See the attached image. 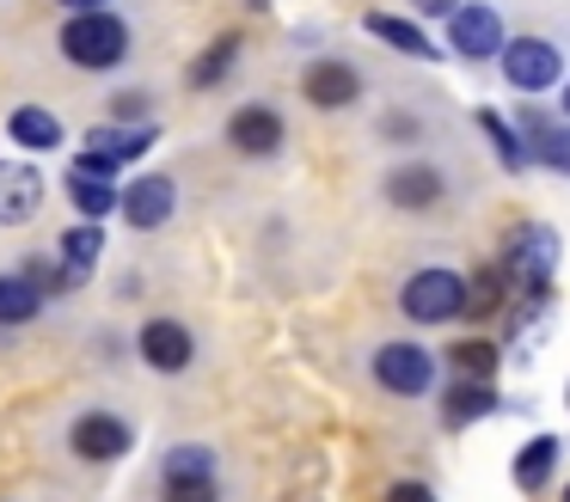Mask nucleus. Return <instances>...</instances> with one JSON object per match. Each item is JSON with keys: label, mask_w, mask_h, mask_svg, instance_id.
Instances as JSON below:
<instances>
[{"label": "nucleus", "mask_w": 570, "mask_h": 502, "mask_svg": "<svg viewBox=\"0 0 570 502\" xmlns=\"http://www.w3.org/2000/svg\"><path fill=\"white\" fill-rule=\"evenodd\" d=\"M56 7H68V12H99V7H111V0H56Z\"/></svg>", "instance_id": "7c9ffc66"}, {"label": "nucleus", "mask_w": 570, "mask_h": 502, "mask_svg": "<svg viewBox=\"0 0 570 502\" xmlns=\"http://www.w3.org/2000/svg\"><path fill=\"white\" fill-rule=\"evenodd\" d=\"M68 203L80 208V220H105L117 208V184L111 178H80V171H68Z\"/></svg>", "instance_id": "5701e85b"}, {"label": "nucleus", "mask_w": 570, "mask_h": 502, "mask_svg": "<svg viewBox=\"0 0 570 502\" xmlns=\"http://www.w3.org/2000/svg\"><path fill=\"white\" fill-rule=\"evenodd\" d=\"M479 129L491 135V147H497V159H503V171H521L528 166V154H521V141H515V129H509L497 110H479Z\"/></svg>", "instance_id": "bb28decb"}, {"label": "nucleus", "mask_w": 570, "mask_h": 502, "mask_svg": "<svg viewBox=\"0 0 570 502\" xmlns=\"http://www.w3.org/2000/svg\"><path fill=\"white\" fill-rule=\"evenodd\" d=\"M136 350H141V362H148L154 374H185V367L197 362V337H190L178 318H148L141 337H136Z\"/></svg>", "instance_id": "9b49d317"}, {"label": "nucleus", "mask_w": 570, "mask_h": 502, "mask_svg": "<svg viewBox=\"0 0 570 502\" xmlns=\"http://www.w3.org/2000/svg\"><path fill=\"white\" fill-rule=\"evenodd\" d=\"M564 502H570V490H564Z\"/></svg>", "instance_id": "72a5a7b5"}, {"label": "nucleus", "mask_w": 570, "mask_h": 502, "mask_svg": "<svg viewBox=\"0 0 570 502\" xmlns=\"http://www.w3.org/2000/svg\"><path fill=\"white\" fill-rule=\"evenodd\" d=\"M368 37L393 43L399 56H411V61H430V56H435V49H430V37H423L411 19H393V12H368Z\"/></svg>", "instance_id": "412c9836"}, {"label": "nucleus", "mask_w": 570, "mask_h": 502, "mask_svg": "<svg viewBox=\"0 0 570 502\" xmlns=\"http://www.w3.org/2000/svg\"><path fill=\"white\" fill-rule=\"evenodd\" d=\"M454 374L460 380H491L497 374V343H484V337H466V343H454Z\"/></svg>", "instance_id": "393cba45"}, {"label": "nucleus", "mask_w": 570, "mask_h": 502, "mask_svg": "<svg viewBox=\"0 0 570 502\" xmlns=\"http://www.w3.org/2000/svg\"><path fill=\"white\" fill-rule=\"evenodd\" d=\"M564 117H570V86H564Z\"/></svg>", "instance_id": "473e14b6"}, {"label": "nucleus", "mask_w": 570, "mask_h": 502, "mask_svg": "<svg viewBox=\"0 0 570 502\" xmlns=\"http://www.w3.org/2000/svg\"><path fill=\"white\" fill-rule=\"evenodd\" d=\"M283 141H288V122H283V110H276V105H239L234 117H227V147L246 154V159L283 154Z\"/></svg>", "instance_id": "0eeeda50"}, {"label": "nucleus", "mask_w": 570, "mask_h": 502, "mask_svg": "<svg viewBox=\"0 0 570 502\" xmlns=\"http://www.w3.org/2000/svg\"><path fill=\"white\" fill-rule=\"evenodd\" d=\"M234 56H239V31H222V37H215V43L185 68V80L197 86V92H209V86H222L227 73H234Z\"/></svg>", "instance_id": "aec40b11"}, {"label": "nucleus", "mask_w": 570, "mask_h": 502, "mask_svg": "<svg viewBox=\"0 0 570 502\" xmlns=\"http://www.w3.org/2000/svg\"><path fill=\"white\" fill-rule=\"evenodd\" d=\"M38 313H43V294L31 288L19 269H7V276H0V325H31Z\"/></svg>", "instance_id": "4be33fe9"}, {"label": "nucleus", "mask_w": 570, "mask_h": 502, "mask_svg": "<svg viewBox=\"0 0 570 502\" xmlns=\"http://www.w3.org/2000/svg\"><path fill=\"white\" fill-rule=\"evenodd\" d=\"M173 208H178V190H173V178H160V171H148V178H136V184L117 190V215H124L129 227H141V233L166 227Z\"/></svg>", "instance_id": "1a4fd4ad"}, {"label": "nucleus", "mask_w": 570, "mask_h": 502, "mask_svg": "<svg viewBox=\"0 0 570 502\" xmlns=\"http://www.w3.org/2000/svg\"><path fill=\"white\" fill-rule=\"evenodd\" d=\"M160 502H222V490H215V447H203V441H178V447H166Z\"/></svg>", "instance_id": "7ed1b4c3"}, {"label": "nucleus", "mask_w": 570, "mask_h": 502, "mask_svg": "<svg viewBox=\"0 0 570 502\" xmlns=\"http://www.w3.org/2000/svg\"><path fill=\"white\" fill-rule=\"evenodd\" d=\"M246 7H252V12H264V7H271V0H246Z\"/></svg>", "instance_id": "2f4dec72"}, {"label": "nucleus", "mask_w": 570, "mask_h": 502, "mask_svg": "<svg viewBox=\"0 0 570 502\" xmlns=\"http://www.w3.org/2000/svg\"><path fill=\"white\" fill-rule=\"evenodd\" d=\"M460 0H411V12H423V19H448Z\"/></svg>", "instance_id": "c756f323"}, {"label": "nucleus", "mask_w": 570, "mask_h": 502, "mask_svg": "<svg viewBox=\"0 0 570 502\" xmlns=\"http://www.w3.org/2000/svg\"><path fill=\"white\" fill-rule=\"evenodd\" d=\"M0 502H7V496H0Z\"/></svg>", "instance_id": "f704fd0d"}, {"label": "nucleus", "mask_w": 570, "mask_h": 502, "mask_svg": "<svg viewBox=\"0 0 570 502\" xmlns=\"http://www.w3.org/2000/svg\"><path fill=\"white\" fill-rule=\"evenodd\" d=\"M521 154H533L540 166H552V171H564L570 178V122H558V117H546V110H533V105H521Z\"/></svg>", "instance_id": "ddd939ff"}, {"label": "nucleus", "mask_w": 570, "mask_h": 502, "mask_svg": "<svg viewBox=\"0 0 570 502\" xmlns=\"http://www.w3.org/2000/svg\"><path fill=\"white\" fill-rule=\"evenodd\" d=\"M497 61H503V80L515 86V92H546V86L558 80V68H564L558 43H546V37H503Z\"/></svg>", "instance_id": "39448f33"}, {"label": "nucleus", "mask_w": 570, "mask_h": 502, "mask_svg": "<svg viewBox=\"0 0 570 502\" xmlns=\"http://www.w3.org/2000/svg\"><path fill=\"white\" fill-rule=\"evenodd\" d=\"M301 92H307V105H320V110H350L362 98V73L350 68L344 56H320V61H307V73H301Z\"/></svg>", "instance_id": "9d476101"}, {"label": "nucleus", "mask_w": 570, "mask_h": 502, "mask_svg": "<svg viewBox=\"0 0 570 502\" xmlns=\"http://www.w3.org/2000/svg\"><path fill=\"white\" fill-rule=\"evenodd\" d=\"M503 264H509V276L528 288V301L540 306L546 301V288H552V264H558V233L552 227H515L503 239Z\"/></svg>", "instance_id": "20e7f679"}, {"label": "nucleus", "mask_w": 570, "mask_h": 502, "mask_svg": "<svg viewBox=\"0 0 570 502\" xmlns=\"http://www.w3.org/2000/svg\"><path fill=\"white\" fill-rule=\"evenodd\" d=\"M386 502H435V490H430V484H417V478H405V484L386 490Z\"/></svg>", "instance_id": "c85d7f7f"}, {"label": "nucleus", "mask_w": 570, "mask_h": 502, "mask_svg": "<svg viewBox=\"0 0 570 502\" xmlns=\"http://www.w3.org/2000/svg\"><path fill=\"white\" fill-rule=\"evenodd\" d=\"M129 441H136V429H129L117 411H87L75 429H68V447H75L87 465H111V460H124Z\"/></svg>", "instance_id": "6e6552de"}, {"label": "nucleus", "mask_w": 570, "mask_h": 502, "mask_svg": "<svg viewBox=\"0 0 570 502\" xmlns=\"http://www.w3.org/2000/svg\"><path fill=\"white\" fill-rule=\"evenodd\" d=\"M442 196H448L442 171L423 166V159H405V166L386 171V203H393V208H411V215H423V208H435Z\"/></svg>", "instance_id": "2eb2a0df"}, {"label": "nucleus", "mask_w": 570, "mask_h": 502, "mask_svg": "<svg viewBox=\"0 0 570 502\" xmlns=\"http://www.w3.org/2000/svg\"><path fill=\"white\" fill-rule=\"evenodd\" d=\"M148 147H154V122H141V129L117 122V129H92V135H87V154H105V159H117V166L141 159Z\"/></svg>", "instance_id": "6ab92c4d"}, {"label": "nucleus", "mask_w": 570, "mask_h": 502, "mask_svg": "<svg viewBox=\"0 0 570 502\" xmlns=\"http://www.w3.org/2000/svg\"><path fill=\"white\" fill-rule=\"evenodd\" d=\"M497 306H503V276H497V269H479V276L466 282V313L460 318H491Z\"/></svg>", "instance_id": "a878e982"}, {"label": "nucleus", "mask_w": 570, "mask_h": 502, "mask_svg": "<svg viewBox=\"0 0 570 502\" xmlns=\"http://www.w3.org/2000/svg\"><path fill=\"white\" fill-rule=\"evenodd\" d=\"M552 465H558V435H533L528 447L515 453V484L521 490H540L546 478H552Z\"/></svg>", "instance_id": "b1692460"}, {"label": "nucleus", "mask_w": 570, "mask_h": 502, "mask_svg": "<svg viewBox=\"0 0 570 502\" xmlns=\"http://www.w3.org/2000/svg\"><path fill=\"white\" fill-rule=\"evenodd\" d=\"M43 208V171L26 159H7L0 166V227H19Z\"/></svg>", "instance_id": "4468645a"}, {"label": "nucleus", "mask_w": 570, "mask_h": 502, "mask_svg": "<svg viewBox=\"0 0 570 502\" xmlns=\"http://www.w3.org/2000/svg\"><path fill=\"white\" fill-rule=\"evenodd\" d=\"M7 135H13L26 154H50V147H62V122H56L50 110H38V105H19L13 117H7Z\"/></svg>", "instance_id": "f3484780"}, {"label": "nucleus", "mask_w": 570, "mask_h": 502, "mask_svg": "<svg viewBox=\"0 0 570 502\" xmlns=\"http://www.w3.org/2000/svg\"><path fill=\"white\" fill-rule=\"evenodd\" d=\"M497 411V392H491V380H454L448 386V398H442V416H448V429H460V423H479V416H491Z\"/></svg>", "instance_id": "a211bd4d"}, {"label": "nucleus", "mask_w": 570, "mask_h": 502, "mask_svg": "<svg viewBox=\"0 0 570 502\" xmlns=\"http://www.w3.org/2000/svg\"><path fill=\"white\" fill-rule=\"evenodd\" d=\"M399 313L411 325H454L466 313V276H454V269H417L399 288Z\"/></svg>", "instance_id": "f03ea898"}, {"label": "nucleus", "mask_w": 570, "mask_h": 502, "mask_svg": "<svg viewBox=\"0 0 570 502\" xmlns=\"http://www.w3.org/2000/svg\"><path fill=\"white\" fill-rule=\"evenodd\" d=\"M374 380H381L393 398H423L430 380H435V362H430L423 343H381V350H374Z\"/></svg>", "instance_id": "423d86ee"}, {"label": "nucleus", "mask_w": 570, "mask_h": 502, "mask_svg": "<svg viewBox=\"0 0 570 502\" xmlns=\"http://www.w3.org/2000/svg\"><path fill=\"white\" fill-rule=\"evenodd\" d=\"M99 252H105L99 220H80V227H68V233H62V245H56V264H62L68 288H80V282H87L92 269H99Z\"/></svg>", "instance_id": "dca6fc26"}, {"label": "nucleus", "mask_w": 570, "mask_h": 502, "mask_svg": "<svg viewBox=\"0 0 570 502\" xmlns=\"http://www.w3.org/2000/svg\"><path fill=\"white\" fill-rule=\"evenodd\" d=\"M111 117L117 122H141V117H148V92H117L111 98Z\"/></svg>", "instance_id": "cd10ccee"}, {"label": "nucleus", "mask_w": 570, "mask_h": 502, "mask_svg": "<svg viewBox=\"0 0 570 502\" xmlns=\"http://www.w3.org/2000/svg\"><path fill=\"white\" fill-rule=\"evenodd\" d=\"M62 56L75 61V68H87V73H105V68H117V61L129 56V24L117 19V12H68V24H62Z\"/></svg>", "instance_id": "f257e3e1"}, {"label": "nucleus", "mask_w": 570, "mask_h": 502, "mask_svg": "<svg viewBox=\"0 0 570 502\" xmlns=\"http://www.w3.org/2000/svg\"><path fill=\"white\" fill-rule=\"evenodd\" d=\"M448 43L466 61L497 56V49H503V19H497V7H466V0H460V7L448 12Z\"/></svg>", "instance_id": "f8f14e48"}]
</instances>
